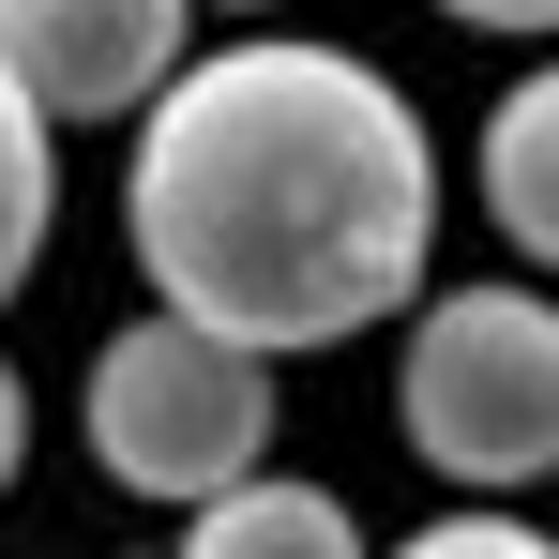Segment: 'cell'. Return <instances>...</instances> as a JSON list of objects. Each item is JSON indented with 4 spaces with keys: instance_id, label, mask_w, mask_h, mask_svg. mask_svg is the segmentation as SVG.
Instances as JSON below:
<instances>
[{
    "instance_id": "1",
    "label": "cell",
    "mask_w": 559,
    "mask_h": 559,
    "mask_svg": "<svg viewBox=\"0 0 559 559\" xmlns=\"http://www.w3.org/2000/svg\"><path fill=\"white\" fill-rule=\"evenodd\" d=\"M121 242L152 273V318L302 364L439 287V136L364 46L242 31L136 106Z\"/></svg>"
},
{
    "instance_id": "2",
    "label": "cell",
    "mask_w": 559,
    "mask_h": 559,
    "mask_svg": "<svg viewBox=\"0 0 559 559\" xmlns=\"http://www.w3.org/2000/svg\"><path fill=\"white\" fill-rule=\"evenodd\" d=\"M393 439L468 484V499H514L559 468V302L514 273L484 287H424L393 318Z\"/></svg>"
},
{
    "instance_id": "9",
    "label": "cell",
    "mask_w": 559,
    "mask_h": 559,
    "mask_svg": "<svg viewBox=\"0 0 559 559\" xmlns=\"http://www.w3.org/2000/svg\"><path fill=\"white\" fill-rule=\"evenodd\" d=\"M15 468H31V378L0 364V499H15Z\"/></svg>"
},
{
    "instance_id": "5",
    "label": "cell",
    "mask_w": 559,
    "mask_h": 559,
    "mask_svg": "<svg viewBox=\"0 0 559 559\" xmlns=\"http://www.w3.org/2000/svg\"><path fill=\"white\" fill-rule=\"evenodd\" d=\"M468 182H484V227H499L530 273H559V61H530L514 92L484 106V152H468Z\"/></svg>"
},
{
    "instance_id": "6",
    "label": "cell",
    "mask_w": 559,
    "mask_h": 559,
    "mask_svg": "<svg viewBox=\"0 0 559 559\" xmlns=\"http://www.w3.org/2000/svg\"><path fill=\"white\" fill-rule=\"evenodd\" d=\"M167 559H378V545H364V514H348L333 484L242 468L227 499H197V514H182V545H167Z\"/></svg>"
},
{
    "instance_id": "8",
    "label": "cell",
    "mask_w": 559,
    "mask_h": 559,
    "mask_svg": "<svg viewBox=\"0 0 559 559\" xmlns=\"http://www.w3.org/2000/svg\"><path fill=\"white\" fill-rule=\"evenodd\" d=\"M378 559H559V545L514 514V499H468V514H424L408 545H378Z\"/></svg>"
},
{
    "instance_id": "10",
    "label": "cell",
    "mask_w": 559,
    "mask_h": 559,
    "mask_svg": "<svg viewBox=\"0 0 559 559\" xmlns=\"http://www.w3.org/2000/svg\"><path fill=\"white\" fill-rule=\"evenodd\" d=\"M439 15H468V31H545L559 46V0H439Z\"/></svg>"
},
{
    "instance_id": "4",
    "label": "cell",
    "mask_w": 559,
    "mask_h": 559,
    "mask_svg": "<svg viewBox=\"0 0 559 559\" xmlns=\"http://www.w3.org/2000/svg\"><path fill=\"white\" fill-rule=\"evenodd\" d=\"M197 0H0V76L31 92V121H136L182 76Z\"/></svg>"
},
{
    "instance_id": "3",
    "label": "cell",
    "mask_w": 559,
    "mask_h": 559,
    "mask_svg": "<svg viewBox=\"0 0 559 559\" xmlns=\"http://www.w3.org/2000/svg\"><path fill=\"white\" fill-rule=\"evenodd\" d=\"M76 439H92V468L121 499L197 514L242 468H273V364L197 333V318H121L92 348V378H76Z\"/></svg>"
},
{
    "instance_id": "11",
    "label": "cell",
    "mask_w": 559,
    "mask_h": 559,
    "mask_svg": "<svg viewBox=\"0 0 559 559\" xmlns=\"http://www.w3.org/2000/svg\"><path fill=\"white\" fill-rule=\"evenodd\" d=\"M227 15H273V0H227Z\"/></svg>"
},
{
    "instance_id": "7",
    "label": "cell",
    "mask_w": 559,
    "mask_h": 559,
    "mask_svg": "<svg viewBox=\"0 0 559 559\" xmlns=\"http://www.w3.org/2000/svg\"><path fill=\"white\" fill-rule=\"evenodd\" d=\"M46 227H61V136H46V121H31V92L0 76V302L31 287Z\"/></svg>"
}]
</instances>
